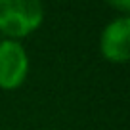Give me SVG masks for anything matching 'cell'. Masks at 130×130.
I'll return each instance as SVG.
<instances>
[{
  "label": "cell",
  "mask_w": 130,
  "mask_h": 130,
  "mask_svg": "<svg viewBox=\"0 0 130 130\" xmlns=\"http://www.w3.org/2000/svg\"><path fill=\"white\" fill-rule=\"evenodd\" d=\"M105 2L111 6V8H115V10H119V12H122L124 15L130 12V0H105Z\"/></svg>",
  "instance_id": "277c9868"
},
{
  "label": "cell",
  "mask_w": 130,
  "mask_h": 130,
  "mask_svg": "<svg viewBox=\"0 0 130 130\" xmlns=\"http://www.w3.org/2000/svg\"><path fill=\"white\" fill-rule=\"evenodd\" d=\"M40 0H0V31L8 38H23L42 25Z\"/></svg>",
  "instance_id": "6da1fadb"
},
{
  "label": "cell",
  "mask_w": 130,
  "mask_h": 130,
  "mask_svg": "<svg viewBox=\"0 0 130 130\" xmlns=\"http://www.w3.org/2000/svg\"><path fill=\"white\" fill-rule=\"evenodd\" d=\"M52 130H59V128H52Z\"/></svg>",
  "instance_id": "5b68a950"
},
{
  "label": "cell",
  "mask_w": 130,
  "mask_h": 130,
  "mask_svg": "<svg viewBox=\"0 0 130 130\" xmlns=\"http://www.w3.org/2000/svg\"><path fill=\"white\" fill-rule=\"evenodd\" d=\"M29 73V56L19 40H0V88L15 90L25 82Z\"/></svg>",
  "instance_id": "7a4b0ae2"
},
{
  "label": "cell",
  "mask_w": 130,
  "mask_h": 130,
  "mask_svg": "<svg viewBox=\"0 0 130 130\" xmlns=\"http://www.w3.org/2000/svg\"><path fill=\"white\" fill-rule=\"evenodd\" d=\"M102 56L111 63H126L130 57V17L121 15L105 25L100 37Z\"/></svg>",
  "instance_id": "3957f363"
}]
</instances>
